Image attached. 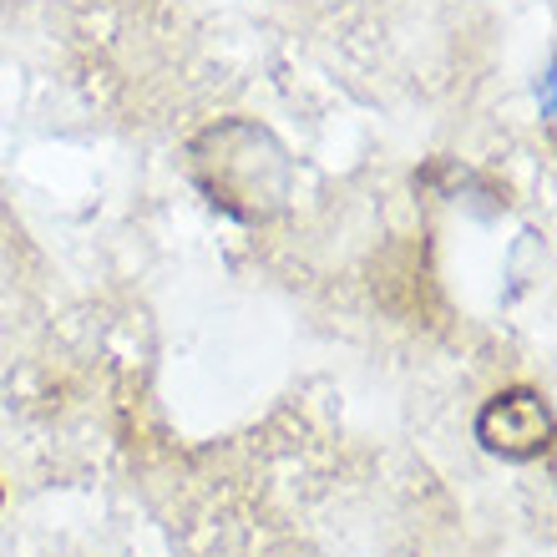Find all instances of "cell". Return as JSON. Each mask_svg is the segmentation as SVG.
Wrapping results in <instances>:
<instances>
[{
	"instance_id": "obj_1",
	"label": "cell",
	"mask_w": 557,
	"mask_h": 557,
	"mask_svg": "<svg viewBox=\"0 0 557 557\" xmlns=\"http://www.w3.org/2000/svg\"><path fill=\"white\" fill-rule=\"evenodd\" d=\"M183 173L208 208L238 223L278 219L294 198L289 147L253 117H219L183 147Z\"/></svg>"
},
{
	"instance_id": "obj_2",
	"label": "cell",
	"mask_w": 557,
	"mask_h": 557,
	"mask_svg": "<svg viewBox=\"0 0 557 557\" xmlns=\"http://www.w3.org/2000/svg\"><path fill=\"white\" fill-rule=\"evenodd\" d=\"M476 441L502 461H537L553 451V406L532 385H507L476 411Z\"/></svg>"
},
{
	"instance_id": "obj_3",
	"label": "cell",
	"mask_w": 557,
	"mask_h": 557,
	"mask_svg": "<svg viewBox=\"0 0 557 557\" xmlns=\"http://www.w3.org/2000/svg\"><path fill=\"white\" fill-rule=\"evenodd\" d=\"M0 502H5V486H0Z\"/></svg>"
}]
</instances>
